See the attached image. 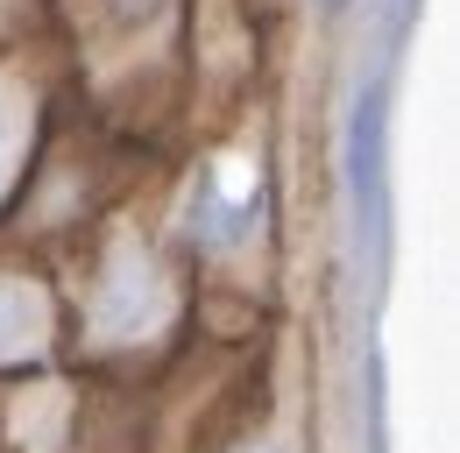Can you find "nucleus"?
<instances>
[{
    "label": "nucleus",
    "instance_id": "obj_2",
    "mask_svg": "<svg viewBox=\"0 0 460 453\" xmlns=\"http://www.w3.org/2000/svg\"><path fill=\"white\" fill-rule=\"evenodd\" d=\"M29 340H36V298L0 283V354H22Z\"/></svg>",
    "mask_w": 460,
    "mask_h": 453
},
{
    "label": "nucleus",
    "instance_id": "obj_1",
    "mask_svg": "<svg viewBox=\"0 0 460 453\" xmlns=\"http://www.w3.org/2000/svg\"><path fill=\"white\" fill-rule=\"evenodd\" d=\"M248 220H255V170L220 164L213 184H206V199H199V226H206V241H241Z\"/></svg>",
    "mask_w": 460,
    "mask_h": 453
}]
</instances>
